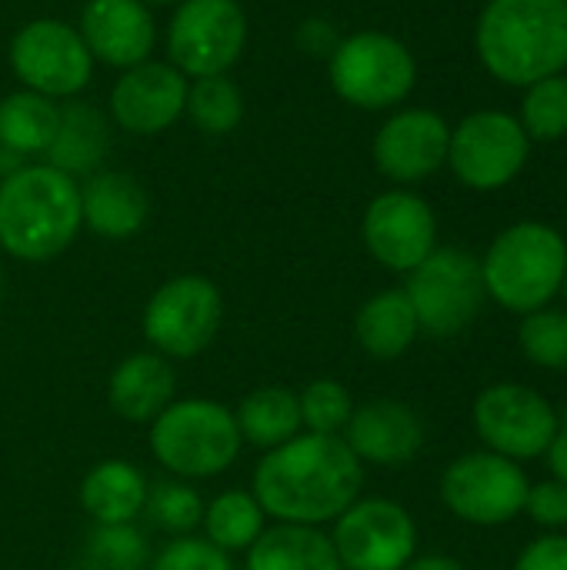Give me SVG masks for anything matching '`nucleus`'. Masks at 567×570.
<instances>
[{"label": "nucleus", "mask_w": 567, "mask_h": 570, "mask_svg": "<svg viewBox=\"0 0 567 570\" xmlns=\"http://www.w3.org/2000/svg\"><path fill=\"white\" fill-rule=\"evenodd\" d=\"M531 150L521 120L501 110H478L465 117L448 140V164L471 190H498L511 184Z\"/></svg>", "instance_id": "nucleus-13"}, {"label": "nucleus", "mask_w": 567, "mask_h": 570, "mask_svg": "<svg viewBox=\"0 0 567 570\" xmlns=\"http://www.w3.org/2000/svg\"><path fill=\"white\" fill-rule=\"evenodd\" d=\"M451 127L441 114L424 107H408L391 114L374 134V164L394 184H414L431 177L448 164Z\"/></svg>", "instance_id": "nucleus-17"}, {"label": "nucleus", "mask_w": 567, "mask_h": 570, "mask_svg": "<svg viewBox=\"0 0 567 570\" xmlns=\"http://www.w3.org/2000/svg\"><path fill=\"white\" fill-rule=\"evenodd\" d=\"M10 70L23 83L50 100L77 97L94 77V57L80 30L57 17H37L10 37Z\"/></svg>", "instance_id": "nucleus-9"}, {"label": "nucleus", "mask_w": 567, "mask_h": 570, "mask_svg": "<svg viewBox=\"0 0 567 570\" xmlns=\"http://www.w3.org/2000/svg\"><path fill=\"white\" fill-rule=\"evenodd\" d=\"M144 3L150 7V3H180V0H144Z\"/></svg>", "instance_id": "nucleus-40"}, {"label": "nucleus", "mask_w": 567, "mask_h": 570, "mask_svg": "<svg viewBox=\"0 0 567 570\" xmlns=\"http://www.w3.org/2000/svg\"><path fill=\"white\" fill-rule=\"evenodd\" d=\"M90 570H144L147 568V541L130 524L97 528L87 544Z\"/></svg>", "instance_id": "nucleus-34"}, {"label": "nucleus", "mask_w": 567, "mask_h": 570, "mask_svg": "<svg viewBox=\"0 0 567 570\" xmlns=\"http://www.w3.org/2000/svg\"><path fill=\"white\" fill-rule=\"evenodd\" d=\"M297 404H301V424L307 434H344V428L354 414L351 391L334 377L311 381L297 394Z\"/></svg>", "instance_id": "nucleus-32"}, {"label": "nucleus", "mask_w": 567, "mask_h": 570, "mask_svg": "<svg viewBox=\"0 0 567 570\" xmlns=\"http://www.w3.org/2000/svg\"><path fill=\"white\" fill-rule=\"evenodd\" d=\"M525 511L531 514L535 524H541L548 531L567 528V484H561L558 478L541 481V484H531L528 488Z\"/></svg>", "instance_id": "nucleus-36"}, {"label": "nucleus", "mask_w": 567, "mask_h": 570, "mask_svg": "<svg viewBox=\"0 0 567 570\" xmlns=\"http://www.w3.org/2000/svg\"><path fill=\"white\" fill-rule=\"evenodd\" d=\"M475 431L485 441V451H495L508 461L545 458L558 434V407L525 384H495L485 387L475 401Z\"/></svg>", "instance_id": "nucleus-12"}, {"label": "nucleus", "mask_w": 567, "mask_h": 570, "mask_svg": "<svg viewBox=\"0 0 567 570\" xmlns=\"http://www.w3.org/2000/svg\"><path fill=\"white\" fill-rule=\"evenodd\" d=\"M174 391H177L174 367L167 357L154 351L127 354L107 381L110 411L130 424H154L174 404Z\"/></svg>", "instance_id": "nucleus-20"}, {"label": "nucleus", "mask_w": 567, "mask_h": 570, "mask_svg": "<svg viewBox=\"0 0 567 570\" xmlns=\"http://www.w3.org/2000/svg\"><path fill=\"white\" fill-rule=\"evenodd\" d=\"M247 47V13L237 0H180L167 23L170 63L190 80L227 73Z\"/></svg>", "instance_id": "nucleus-10"}, {"label": "nucleus", "mask_w": 567, "mask_h": 570, "mask_svg": "<svg viewBox=\"0 0 567 570\" xmlns=\"http://www.w3.org/2000/svg\"><path fill=\"white\" fill-rule=\"evenodd\" d=\"M404 570H465V564H458L454 558H444V554H428V558H414Z\"/></svg>", "instance_id": "nucleus-39"}, {"label": "nucleus", "mask_w": 567, "mask_h": 570, "mask_svg": "<svg viewBox=\"0 0 567 570\" xmlns=\"http://www.w3.org/2000/svg\"><path fill=\"white\" fill-rule=\"evenodd\" d=\"M80 184L50 164H20L0 180V247L13 261L60 257L80 234Z\"/></svg>", "instance_id": "nucleus-2"}, {"label": "nucleus", "mask_w": 567, "mask_h": 570, "mask_svg": "<svg viewBox=\"0 0 567 570\" xmlns=\"http://www.w3.org/2000/svg\"><path fill=\"white\" fill-rule=\"evenodd\" d=\"M334 94L358 110H388L418 83L414 53L391 33L361 30L334 43L328 60Z\"/></svg>", "instance_id": "nucleus-6"}, {"label": "nucleus", "mask_w": 567, "mask_h": 570, "mask_svg": "<svg viewBox=\"0 0 567 570\" xmlns=\"http://www.w3.org/2000/svg\"><path fill=\"white\" fill-rule=\"evenodd\" d=\"M244 448L234 411L207 401L187 397L174 401L150 424V454L180 481H204L224 474Z\"/></svg>", "instance_id": "nucleus-5"}, {"label": "nucleus", "mask_w": 567, "mask_h": 570, "mask_svg": "<svg viewBox=\"0 0 567 570\" xmlns=\"http://www.w3.org/2000/svg\"><path fill=\"white\" fill-rule=\"evenodd\" d=\"M184 114L194 120V127L207 137H224L237 130L244 120V94L241 87L227 77H197L187 90V107Z\"/></svg>", "instance_id": "nucleus-29"}, {"label": "nucleus", "mask_w": 567, "mask_h": 570, "mask_svg": "<svg viewBox=\"0 0 567 570\" xmlns=\"http://www.w3.org/2000/svg\"><path fill=\"white\" fill-rule=\"evenodd\" d=\"M565 271V237L538 220H525L498 234L481 261L485 294L521 317L548 307L555 294H561Z\"/></svg>", "instance_id": "nucleus-4"}, {"label": "nucleus", "mask_w": 567, "mask_h": 570, "mask_svg": "<svg viewBox=\"0 0 567 570\" xmlns=\"http://www.w3.org/2000/svg\"><path fill=\"white\" fill-rule=\"evenodd\" d=\"M77 30L94 63L117 70L150 60L157 43V23L144 0H87Z\"/></svg>", "instance_id": "nucleus-18"}, {"label": "nucleus", "mask_w": 567, "mask_h": 570, "mask_svg": "<svg viewBox=\"0 0 567 570\" xmlns=\"http://www.w3.org/2000/svg\"><path fill=\"white\" fill-rule=\"evenodd\" d=\"M418 314L421 331L434 337H454L461 334L485 304V281H481V261H475L468 250L458 247H434L401 287Z\"/></svg>", "instance_id": "nucleus-8"}, {"label": "nucleus", "mask_w": 567, "mask_h": 570, "mask_svg": "<svg viewBox=\"0 0 567 570\" xmlns=\"http://www.w3.org/2000/svg\"><path fill=\"white\" fill-rule=\"evenodd\" d=\"M110 144V127L104 120V114L90 104H70L60 107V120H57V134L53 144L47 150V164L70 174L74 180L80 174H94L97 164L104 160Z\"/></svg>", "instance_id": "nucleus-25"}, {"label": "nucleus", "mask_w": 567, "mask_h": 570, "mask_svg": "<svg viewBox=\"0 0 567 570\" xmlns=\"http://www.w3.org/2000/svg\"><path fill=\"white\" fill-rule=\"evenodd\" d=\"M224 321V297L204 274L164 281L144 307V337L160 357L190 361L204 354Z\"/></svg>", "instance_id": "nucleus-7"}, {"label": "nucleus", "mask_w": 567, "mask_h": 570, "mask_svg": "<svg viewBox=\"0 0 567 570\" xmlns=\"http://www.w3.org/2000/svg\"><path fill=\"white\" fill-rule=\"evenodd\" d=\"M80 214L84 227L97 237L127 240L147 224L150 200L137 177L124 170H94L80 184Z\"/></svg>", "instance_id": "nucleus-21"}, {"label": "nucleus", "mask_w": 567, "mask_h": 570, "mask_svg": "<svg viewBox=\"0 0 567 570\" xmlns=\"http://www.w3.org/2000/svg\"><path fill=\"white\" fill-rule=\"evenodd\" d=\"M421 324L404 291H381L368 297L354 317V337L374 361H398L418 341Z\"/></svg>", "instance_id": "nucleus-23"}, {"label": "nucleus", "mask_w": 567, "mask_h": 570, "mask_svg": "<svg viewBox=\"0 0 567 570\" xmlns=\"http://www.w3.org/2000/svg\"><path fill=\"white\" fill-rule=\"evenodd\" d=\"M475 40L488 73L505 83L555 77L567 67V0H488Z\"/></svg>", "instance_id": "nucleus-3"}, {"label": "nucleus", "mask_w": 567, "mask_h": 570, "mask_svg": "<svg viewBox=\"0 0 567 570\" xmlns=\"http://www.w3.org/2000/svg\"><path fill=\"white\" fill-rule=\"evenodd\" d=\"M147 570H234V561H231V554L217 551L211 541L187 534V538H174L150 561Z\"/></svg>", "instance_id": "nucleus-35"}, {"label": "nucleus", "mask_w": 567, "mask_h": 570, "mask_svg": "<svg viewBox=\"0 0 567 570\" xmlns=\"http://www.w3.org/2000/svg\"><path fill=\"white\" fill-rule=\"evenodd\" d=\"M147 478L130 461H100L80 481V508L97 528L134 524L147 501Z\"/></svg>", "instance_id": "nucleus-22"}, {"label": "nucleus", "mask_w": 567, "mask_h": 570, "mask_svg": "<svg viewBox=\"0 0 567 570\" xmlns=\"http://www.w3.org/2000/svg\"><path fill=\"white\" fill-rule=\"evenodd\" d=\"M548 458V468H551V478H558L561 484H567V428H558L551 448L545 451Z\"/></svg>", "instance_id": "nucleus-38"}, {"label": "nucleus", "mask_w": 567, "mask_h": 570, "mask_svg": "<svg viewBox=\"0 0 567 570\" xmlns=\"http://www.w3.org/2000/svg\"><path fill=\"white\" fill-rule=\"evenodd\" d=\"M521 127L535 140L567 137V77L555 73V77L531 83L525 107H521Z\"/></svg>", "instance_id": "nucleus-33"}, {"label": "nucleus", "mask_w": 567, "mask_h": 570, "mask_svg": "<svg viewBox=\"0 0 567 570\" xmlns=\"http://www.w3.org/2000/svg\"><path fill=\"white\" fill-rule=\"evenodd\" d=\"M60 107L33 90H13L0 100V147L10 157L47 154L57 134Z\"/></svg>", "instance_id": "nucleus-27"}, {"label": "nucleus", "mask_w": 567, "mask_h": 570, "mask_svg": "<svg viewBox=\"0 0 567 570\" xmlns=\"http://www.w3.org/2000/svg\"><path fill=\"white\" fill-rule=\"evenodd\" d=\"M341 438L361 464L404 468L424 448V424L404 401L381 397L354 407Z\"/></svg>", "instance_id": "nucleus-19"}, {"label": "nucleus", "mask_w": 567, "mask_h": 570, "mask_svg": "<svg viewBox=\"0 0 567 570\" xmlns=\"http://www.w3.org/2000/svg\"><path fill=\"white\" fill-rule=\"evenodd\" d=\"M144 511L160 531H167L174 538H187L194 528H201L204 501L187 481H160V484L147 488Z\"/></svg>", "instance_id": "nucleus-30"}, {"label": "nucleus", "mask_w": 567, "mask_h": 570, "mask_svg": "<svg viewBox=\"0 0 567 570\" xmlns=\"http://www.w3.org/2000/svg\"><path fill=\"white\" fill-rule=\"evenodd\" d=\"M518 344L531 364L545 371H567V311L541 307L525 314Z\"/></svg>", "instance_id": "nucleus-31"}, {"label": "nucleus", "mask_w": 567, "mask_h": 570, "mask_svg": "<svg viewBox=\"0 0 567 570\" xmlns=\"http://www.w3.org/2000/svg\"><path fill=\"white\" fill-rule=\"evenodd\" d=\"M561 294H565V301H567V271H565V284H561Z\"/></svg>", "instance_id": "nucleus-41"}, {"label": "nucleus", "mask_w": 567, "mask_h": 570, "mask_svg": "<svg viewBox=\"0 0 567 570\" xmlns=\"http://www.w3.org/2000/svg\"><path fill=\"white\" fill-rule=\"evenodd\" d=\"M0 294H3V271H0Z\"/></svg>", "instance_id": "nucleus-42"}, {"label": "nucleus", "mask_w": 567, "mask_h": 570, "mask_svg": "<svg viewBox=\"0 0 567 570\" xmlns=\"http://www.w3.org/2000/svg\"><path fill=\"white\" fill-rule=\"evenodd\" d=\"M515 570H567V538L565 534H545L531 541L518 561Z\"/></svg>", "instance_id": "nucleus-37"}, {"label": "nucleus", "mask_w": 567, "mask_h": 570, "mask_svg": "<svg viewBox=\"0 0 567 570\" xmlns=\"http://www.w3.org/2000/svg\"><path fill=\"white\" fill-rule=\"evenodd\" d=\"M234 421L241 438L261 451H274L304 431L297 394L281 384H264L244 394L234 411Z\"/></svg>", "instance_id": "nucleus-26"}, {"label": "nucleus", "mask_w": 567, "mask_h": 570, "mask_svg": "<svg viewBox=\"0 0 567 570\" xmlns=\"http://www.w3.org/2000/svg\"><path fill=\"white\" fill-rule=\"evenodd\" d=\"M190 80L167 60H144L120 70L110 87V117L120 130L154 137L184 117Z\"/></svg>", "instance_id": "nucleus-16"}, {"label": "nucleus", "mask_w": 567, "mask_h": 570, "mask_svg": "<svg viewBox=\"0 0 567 570\" xmlns=\"http://www.w3.org/2000/svg\"><path fill=\"white\" fill-rule=\"evenodd\" d=\"M247 570H344L321 528L271 524L247 548Z\"/></svg>", "instance_id": "nucleus-24"}, {"label": "nucleus", "mask_w": 567, "mask_h": 570, "mask_svg": "<svg viewBox=\"0 0 567 570\" xmlns=\"http://www.w3.org/2000/svg\"><path fill=\"white\" fill-rule=\"evenodd\" d=\"M331 544L344 570H404L418 551V528L401 504L358 498L334 521Z\"/></svg>", "instance_id": "nucleus-14"}, {"label": "nucleus", "mask_w": 567, "mask_h": 570, "mask_svg": "<svg viewBox=\"0 0 567 570\" xmlns=\"http://www.w3.org/2000/svg\"><path fill=\"white\" fill-rule=\"evenodd\" d=\"M364 484V464L341 434H297L264 451L254 471V498L277 524L321 528L338 521Z\"/></svg>", "instance_id": "nucleus-1"}, {"label": "nucleus", "mask_w": 567, "mask_h": 570, "mask_svg": "<svg viewBox=\"0 0 567 570\" xmlns=\"http://www.w3.org/2000/svg\"><path fill=\"white\" fill-rule=\"evenodd\" d=\"M361 237L381 267L411 274L438 247V220L424 197L411 190H384L368 204Z\"/></svg>", "instance_id": "nucleus-15"}, {"label": "nucleus", "mask_w": 567, "mask_h": 570, "mask_svg": "<svg viewBox=\"0 0 567 570\" xmlns=\"http://www.w3.org/2000/svg\"><path fill=\"white\" fill-rule=\"evenodd\" d=\"M528 488L531 481L518 461L495 451H475L448 464L441 478V501L465 524L498 528L525 511Z\"/></svg>", "instance_id": "nucleus-11"}, {"label": "nucleus", "mask_w": 567, "mask_h": 570, "mask_svg": "<svg viewBox=\"0 0 567 570\" xmlns=\"http://www.w3.org/2000/svg\"><path fill=\"white\" fill-rule=\"evenodd\" d=\"M264 521H267V514L254 494L224 491L211 504H204L201 528H204V541H211L217 551L241 554L264 534Z\"/></svg>", "instance_id": "nucleus-28"}]
</instances>
